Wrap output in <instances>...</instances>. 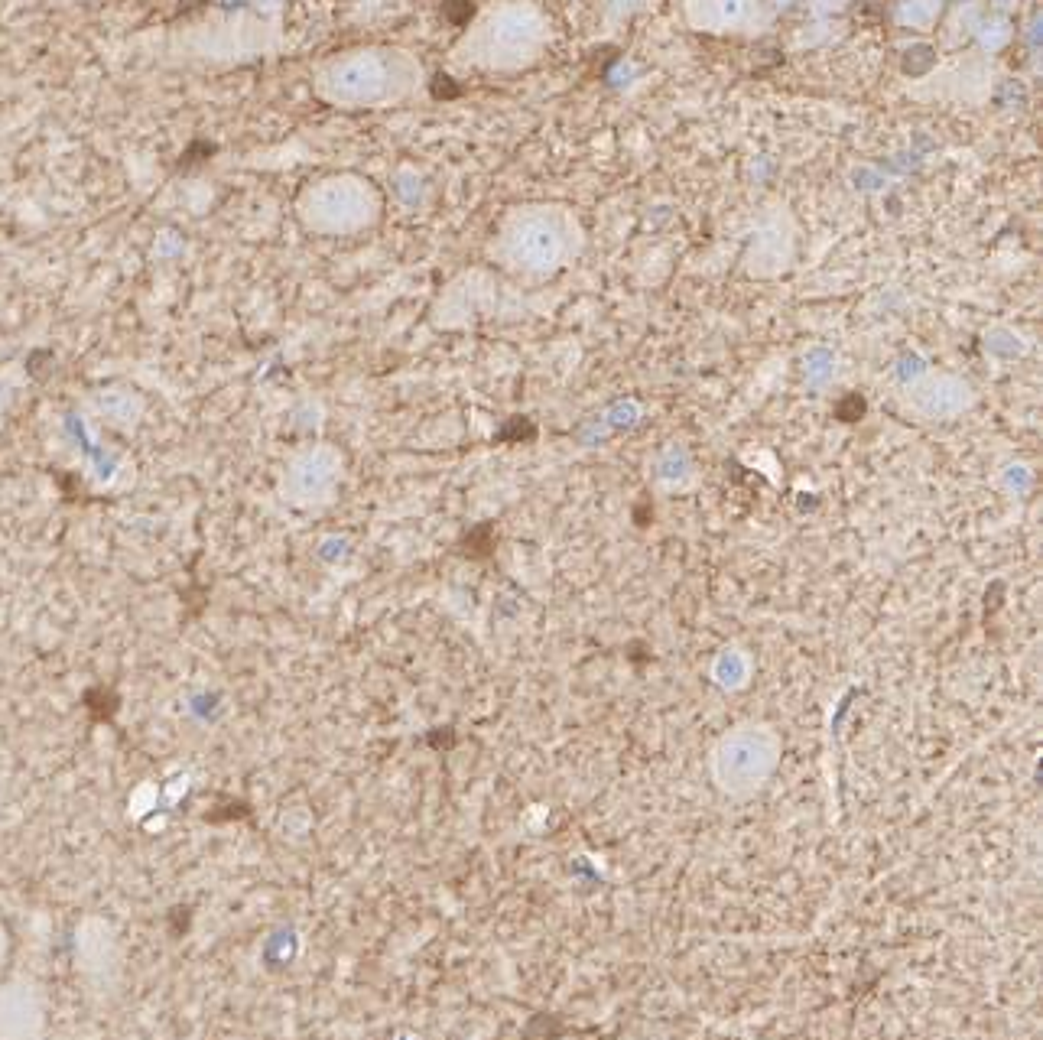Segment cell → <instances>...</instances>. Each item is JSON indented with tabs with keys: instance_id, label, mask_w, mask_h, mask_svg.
<instances>
[{
	"instance_id": "6da1fadb",
	"label": "cell",
	"mask_w": 1043,
	"mask_h": 1040,
	"mask_svg": "<svg viewBox=\"0 0 1043 1040\" xmlns=\"http://www.w3.org/2000/svg\"><path fill=\"white\" fill-rule=\"evenodd\" d=\"M82 706L91 715V722H108L111 715L121 709V696H117L111 686H91L85 689Z\"/></svg>"
},
{
	"instance_id": "7a4b0ae2",
	"label": "cell",
	"mask_w": 1043,
	"mask_h": 1040,
	"mask_svg": "<svg viewBox=\"0 0 1043 1040\" xmlns=\"http://www.w3.org/2000/svg\"><path fill=\"white\" fill-rule=\"evenodd\" d=\"M836 413H839V420H858V416H862V413H865V400H858V397H849V400H845V403H842V407H839Z\"/></svg>"
}]
</instances>
